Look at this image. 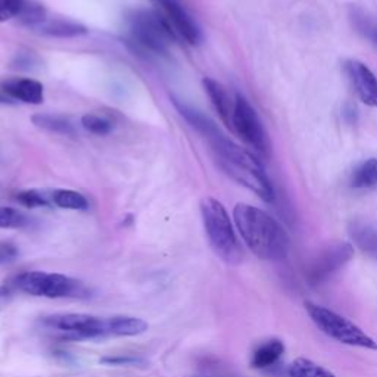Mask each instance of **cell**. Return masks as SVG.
<instances>
[{"label": "cell", "mask_w": 377, "mask_h": 377, "mask_svg": "<svg viewBox=\"0 0 377 377\" xmlns=\"http://www.w3.org/2000/svg\"><path fill=\"white\" fill-rule=\"evenodd\" d=\"M2 91L13 101L40 105L44 99L43 84L33 78H11L2 84Z\"/></svg>", "instance_id": "13"}, {"label": "cell", "mask_w": 377, "mask_h": 377, "mask_svg": "<svg viewBox=\"0 0 377 377\" xmlns=\"http://www.w3.org/2000/svg\"><path fill=\"white\" fill-rule=\"evenodd\" d=\"M305 309L312 323L328 338L338 340L339 343L348 345V347L377 351V342L351 320L339 316L335 311L323 305L309 301L305 302Z\"/></svg>", "instance_id": "5"}, {"label": "cell", "mask_w": 377, "mask_h": 377, "mask_svg": "<svg viewBox=\"0 0 377 377\" xmlns=\"http://www.w3.org/2000/svg\"><path fill=\"white\" fill-rule=\"evenodd\" d=\"M17 200L28 208H40V207H49L52 202V196H47L44 192L40 191H24L18 193Z\"/></svg>", "instance_id": "27"}, {"label": "cell", "mask_w": 377, "mask_h": 377, "mask_svg": "<svg viewBox=\"0 0 377 377\" xmlns=\"http://www.w3.org/2000/svg\"><path fill=\"white\" fill-rule=\"evenodd\" d=\"M352 20L359 33L377 44V21L369 18L363 11H355Z\"/></svg>", "instance_id": "25"}, {"label": "cell", "mask_w": 377, "mask_h": 377, "mask_svg": "<svg viewBox=\"0 0 377 377\" xmlns=\"http://www.w3.org/2000/svg\"><path fill=\"white\" fill-rule=\"evenodd\" d=\"M34 33L47 37H60V39H70L87 34V28L80 23H74L70 20H60V18H43L34 24L28 25Z\"/></svg>", "instance_id": "14"}, {"label": "cell", "mask_w": 377, "mask_h": 377, "mask_svg": "<svg viewBox=\"0 0 377 377\" xmlns=\"http://www.w3.org/2000/svg\"><path fill=\"white\" fill-rule=\"evenodd\" d=\"M200 214L215 255L229 265H239L243 261V249L223 203L214 198L202 199Z\"/></svg>", "instance_id": "3"}, {"label": "cell", "mask_w": 377, "mask_h": 377, "mask_svg": "<svg viewBox=\"0 0 377 377\" xmlns=\"http://www.w3.org/2000/svg\"><path fill=\"white\" fill-rule=\"evenodd\" d=\"M11 295V290L9 288H0V308H2L4 302L6 301V296Z\"/></svg>", "instance_id": "30"}, {"label": "cell", "mask_w": 377, "mask_h": 377, "mask_svg": "<svg viewBox=\"0 0 377 377\" xmlns=\"http://www.w3.org/2000/svg\"><path fill=\"white\" fill-rule=\"evenodd\" d=\"M44 326L56 330L64 339L84 340L109 336L108 319L89 316V314H56L43 320Z\"/></svg>", "instance_id": "8"}, {"label": "cell", "mask_w": 377, "mask_h": 377, "mask_svg": "<svg viewBox=\"0 0 377 377\" xmlns=\"http://www.w3.org/2000/svg\"><path fill=\"white\" fill-rule=\"evenodd\" d=\"M153 2L160 6L161 13L179 37L186 40L188 44H198L202 40L200 28L180 5L179 0H153Z\"/></svg>", "instance_id": "10"}, {"label": "cell", "mask_w": 377, "mask_h": 377, "mask_svg": "<svg viewBox=\"0 0 377 377\" xmlns=\"http://www.w3.org/2000/svg\"><path fill=\"white\" fill-rule=\"evenodd\" d=\"M283 352H285V343H283L281 340L279 339L267 340L255 350L250 364H253L254 369H260V370L269 369L277 363L280 357L283 355Z\"/></svg>", "instance_id": "17"}, {"label": "cell", "mask_w": 377, "mask_h": 377, "mask_svg": "<svg viewBox=\"0 0 377 377\" xmlns=\"http://www.w3.org/2000/svg\"><path fill=\"white\" fill-rule=\"evenodd\" d=\"M101 363L106 366H136V364H143L145 361L139 357L118 355V357H103L101 359Z\"/></svg>", "instance_id": "28"}, {"label": "cell", "mask_w": 377, "mask_h": 377, "mask_svg": "<svg viewBox=\"0 0 377 377\" xmlns=\"http://www.w3.org/2000/svg\"><path fill=\"white\" fill-rule=\"evenodd\" d=\"M127 28L132 40L141 49L165 53L177 34L158 11L134 9L127 15Z\"/></svg>", "instance_id": "4"}, {"label": "cell", "mask_w": 377, "mask_h": 377, "mask_svg": "<svg viewBox=\"0 0 377 377\" xmlns=\"http://www.w3.org/2000/svg\"><path fill=\"white\" fill-rule=\"evenodd\" d=\"M231 130L260 156L269 158L271 152L269 134H267L257 111L242 94H236Z\"/></svg>", "instance_id": "6"}, {"label": "cell", "mask_w": 377, "mask_h": 377, "mask_svg": "<svg viewBox=\"0 0 377 377\" xmlns=\"http://www.w3.org/2000/svg\"><path fill=\"white\" fill-rule=\"evenodd\" d=\"M82 124L83 127L93 134H99V136H105L109 134L114 129V124L106 120L105 117L96 115V114H86L82 118Z\"/></svg>", "instance_id": "24"}, {"label": "cell", "mask_w": 377, "mask_h": 377, "mask_svg": "<svg viewBox=\"0 0 377 377\" xmlns=\"http://www.w3.org/2000/svg\"><path fill=\"white\" fill-rule=\"evenodd\" d=\"M0 103H2V105L12 103V99L8 96V94H5L2 90H0Z\"/></svg>", "instance_id": "31"}, {"label": "cell", "mask_w": 377, "mask_h": 377, "mask_svg": "<svg viewBox=\"0 0 377 377\" xmlns=\"http://www.w3.org/2000/svg\"><path fill=\"white\" fill-rule=\"evenodd\" d=\"M215 162L236 183L254 192L264 202L274 200V187L262 164L249 151L236 145L222 134V132L208 139Z\"/></svg>", "instance_id": "2"}, {"label": "cell", "mask_w": 377, "mask_h": 377, "mask_svg": "<svg viewBox=\"0 0 377 377\" xmlns=\"http://www.w3.org/2000/svg\"><path fill=\"white\" fill-rule=\"evenodd\" d=\"M33 124L39 129L47 130L51 133H60V134H74L72 124L60 115H51V114H37L31 118Z\"/></svg>", "instance_id": "22"}, {"label": "cell", "mask_w": 377, "mask_h": 377, "mask_svg": "<svg viewBox=\"0 0 377 377\" xmlns=\"http://www.w3.org/2000/svg\"><path fill=\"white\" fill-rule=\"evenodd\" d=\"M377 184V158H369L359 162L351 174V186L367 188Z\"/></svg>", "instance_id": "20"}, {"label": "cell", "mask_w": 377, "mask_h": 377, "mask_svg": "<svg viewBox=\"0 0 377 377\" xmlns=\"http://www.w3.org/2000/svg\"><path fill=\"white\" fill-rule=\"evenodd\" d=\"M345 72L358 99L367 106L377 108V77L373 71L361 60L348 59L345 62Z\"/></svg>", "instance_id": "11"}, {"label": "cell", "mask_w": 377, "mask_h": 377, "mask_svg": "<svg viewBox=\"0 0 377 377\" xmlns=\"http://www.w3.org/2000/svg\"><path fill=\"white\" fill-rule=\"evenodd\" d=\"M203 89H205L208 98L217 111V114L222 118V121L231 130V118H233V109L234 102H231L229 93L226 89L212 78H203Z\"/></svg>", "instance_id": "16"}, {"label": "cell", "mask_w": 377, "mask_h": 377, "mask_svg": "<svg viewBox=\"0 0 377 377\" xmlns=\"http://www.w3.org/2000/svg\"><path fill=\"white\" fill-rule=\"evenodd\" d=\"M233 218L245 245L255 257L264 261H280L288 257L289 234L269 212L248 203H238Z\"/></svg>", "instance_id": "1"}, {"label": "cell", "mask_w": 377, "mask_h": 377, "mask_svg": "<svg viewBox=\"0 0 377 377\" xmlns=\"http://www.w3.org/2000/svg\"><path fill=\"white\" fill-rule=\"evenodd\" d=\"M354 257V246L348 242H332L324 246L307 267V280L311 286L323 285Z\"/></svg>", "instance_id": "9"}, {"label": "cell", "mask_w": 377, "mask_h": 377, "mask_svg": "<svg viewBox=\"0 0 377 377\" xmlns=\"http://www.w3.org/2000/svg\"><path fill=\"white\" fill-rule=\"evenodd\" d=\"M13 255H15L13 249H11L8 246H2L0 248V264L5 262V261H9Z\"/></svg>", "instance_id": "29"}, {"label": "cell", "mask_w": 377, "mask_h": 377, "mask_svg": "<svg viewBox=\"0 0 377 377\" xmlns=\"http://www.w3.org/2000/svg\"><path fill=\"white\" fill-rule=\"evenodd\" d=\"M46 17V11L34 0H0V23L18 18L25 27Z\"/></svg>", "instance_id": "12"}, {"label": "cell", "mask_w": 377, "mask_h": 377, "mask_svg": "<svg viewBox=\"0 0 377 377\" xmlns=\"http://www.w3.org/2000/svg\"><path fill=\"white\" fill-rule=\"evenodd\" d=\"M52 202L56 207L64 210H72V211H84L89 208L87 199L75 191H70V188H58V191L52 192Z\"/></svg>", "instance_id": "21"}, {"label": "cell", "mask_w": 377, "mask_h": 377, "mask_svg": "<svg viewBox=\"0 0 377 377\" xmlns=\"http://www.w3.org/2000/svg\"><path fill=\"white\" fill-rule=\"evenodd\" d=\"M28 218L18 210L0 208V229H21L27 226Z\"/></svg>", "instance_id": "26"}, {"label": "cell", "mask_w": 377, "mask_h": 377, "mask_svg": "<svg viewBox=\"0 0 377 377\" xmlns=\"http://www.w3.org/2000/svg\"><path fill=\"white\" fill-rule=\"evenodd\" d=\"M13 286L31 296H44L51 300L77 296L82 283L68 276L44 271H27L13 280Z\"/></svg>", "instance_id": "7"}, {"label": "cell", "mask_w": 377, "mask_h": 377, "mask_svg": "<svg viewBox=\"0 0 377 377\" xmlns=\"http://www.w3.org/2000/svg\"><path fill=\"white\" fill-rule=\"evenodd\" d=\"M148 330V323L137 317H111L108 319L109 336H137Z\"/></svg>", "instance_id": "18"}, {"label": "cell", "mask_w": 377, "mask_h": 377, "mask_svg": "<svg viewBox=\"0 0 377 377\" xmlns=\"http://www.w3.org/2000/svg\"><path fill=\"white\" fill-rule=\"evenodd\" d=\"M350 238L354 245L373 258L377 260V224L364 218H355L348 226Z\"/></svg>", "instance_id": "15"}, {"label": "cell", "mask_w": 377, "mask_h": 377, "mask_svg": "<svg viewBox=\"0 0 377 377\" xmlns=\"http://www.w3.org/2000/svg\"><path fill=\"white\" fill-rule=\"evenodd\" d=\"M179 113L181 114V117H184V120L192 125V127H195L202 136H205L207 139L215 136L217 133H219V130L217 129V125L205 115H202L200 113L195 111L193 108L187 106L184 103H180V102H174Z\"/></svg>", "instance_id": "19"}, {"label": "cell", "mask_w": 377, "mask_h": 377, "mask_svg": "<svg viewBox=\"0 0 377 377\" xmlns=\"http://www.w3.org/2000/svg\"><path fill=\"white\" fill-rule=\"evenodd\" d=\"M290 377H336L332 371L307 358H296L289 366Z\"/></svg>", "instance_id": "23"}]
</instances>
